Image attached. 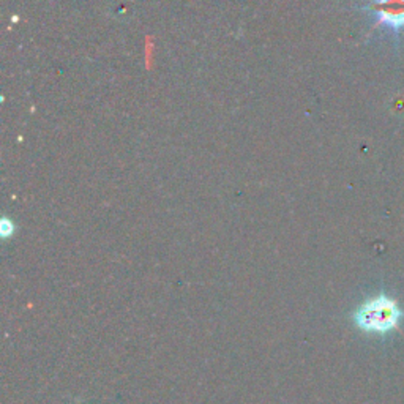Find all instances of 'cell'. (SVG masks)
I'll return each mask as SVG.
<instances>
[{
  "label": "cell",
  "instance_id": "3",
  "mask_svg": "<svg viewBox=\"0 0 404 404\" xmlns=\"http://www.w3.org/2000/svg\"><path fill=\"white\" fill-rule=\"evenodd\" d=\"M13 231H14L13 223H10L8 220H3V222H2V235L7 237L10 234H13Z\"/></svg>",
  "mask_w": 404,
  "mask_h": 404
},
{
  "label": "cell",
  "instance_id": "2",
  "mask_svg": "<svg viewBox=\"0 0 404 404\" xmlns=\"http://www.w3.org/2000/svg\"><path fill=\"white\" fill-rule=\"evenodd\" d=\"M362 10L376 14L374 27L387 25L396 34L404 29V0H373Z\"/></svg>",
  "mask_w": 404,
  "mask_h": 404
},
{
  "label": "cell",
  "instance_id": "1",
  "mask_svg": "<svg viewBox=\"0 0 404 404\" xmlns=\"http://www.w3.org/2000/svg\"><path fill=\"white\" fill-rule=\"evenodd\" d=\"M403 311L395 300L379 295V297L363 301L354 313V322L365 333L385 335L398 327Z\"/></svg>",
  "mask_w": 404,
  "mask_h": 404
}]
</instances>
